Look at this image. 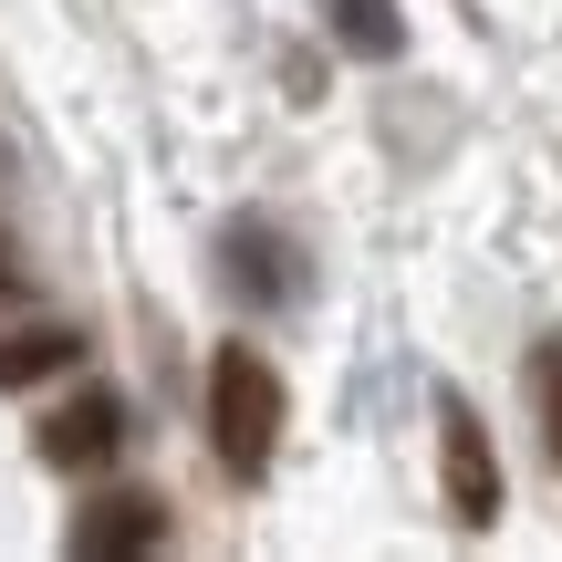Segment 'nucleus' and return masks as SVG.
Segmentation results:
<instances>
[{
	"instance_id": "20e7f679",
	"label": "nucleus",
	"mask_w": 562,
	"mask_h": 562,
	"mask_svg": "<svg viewBox=\"0 0 562 562\" xmlns=\"http://www.w3.org/2000/svg\"><path fill=\"white\" fill-rule=\"evenodd\" d=\"M74 552L94 562H125V552H157L167 542V501H146V490H104L94 510H74V531H63Z\"/></svg>"
},
{
	"instance_id": "6e6552de",
	"label": "nucleus",
	"mask_w": 562,
	"mask_h": 562,
	"mask_svg": "<svg viewBox=\"0 0 562 562\" xmlns=\"http://www.w3.org/2000/svg\"><path fill=\"white\" fill-rule=\"evenodd\" d=\"M0 292H11V271H0Z\"/></svg>"
},
{
	"instance_id": "39448f33",
	"label": "nucleus",
	"mask_w": 562,
	"mask_h": 562,
	"mask_svg": "<svg viewBox=\"0 0 562 562\" xmlns=\"http://www.w3.org/2000/svg\"><path fill=\"white\" fill-rule=\"evenodd\" d=\"M83 364V334H63V323H21L11 344H0V396H32V385L74 375Z\"/></svg>"
},
{
	"instance_id": "7ed1b4c3",
	"label": "nucleus",
	"mask_w": 562,
	"mask_h": 562,
	"mask_svg": "<svg viewBox=\"0 0 562 562\" xmlns=\"http://www.w3.org/2000/svg\"><path fill=\"white\" fill-rule=\"evenodd\" d=\"M42 469H104L125 448V396H104V385H83L74 406H53V417H42Z\"/></svg>"
},
{
	"instance_id": "0eeeda50",
	"label": "nucleus",
	"mask_w": 562,
	"mask_h": 562,
	"mask_svg": "<svg viewBox=\"0 0 562 562\" xmlns=\"http://www.w3.org/2000/svg\"><path fill=\"white\" fill-rule=\"evenodd\" d=\"M531 406H542V448H552V469H562V334L531 344Z\"/></svg>"
},
{
	"instance_id": "423d86ee",
	"label": "nucleus",
	"mask_w": 562,
	"mask_h": 562,
	"mask_svg": "<svg viewBox=\"0 0 562 562\" xmlns=\"http://www.w3.org/2000/svg\"><path fill=\"white\" fill-rule=\"evenodd\" d=\"M323 21H334V42H344V53H364V63H396L406 53L396 0H323Z\"/></svg>"
},
{
	"instance_id": "f03ea898",
	"label": "nucleus",
	"mask_w": 562,
	"mask_h": 562,
	"mask_svg": "<svg viewBox=\"0 0 562 562\" xmlns=\"http://www.w3.org/2000/svg\"><path fill=\"white\" fill-rule=\"evenodd\" d=\"M438 490H448V521L459 531L501 521V459H490V427L459 385H438Z\"/></svg>"
},
{
	"instance_id": "f257e3e1",
	"label": "nucleus",
	"mask_w": 562,
	"mask_h": 562,
	"mask_svg": "<svg viewBox=\"0 0 562 562\" xmlns=\"http://www.w3.org/2000/svg\"><path fill=\"white\" fill-rule=\"evenodd\" d=\"M281 417H292V406H281L271 355H261V344H220V355H209V438H220L229 480H261V469H271Z\"/></svg>"
}]
</instances>
